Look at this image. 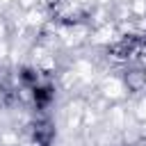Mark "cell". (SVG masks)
I'll use <instances>...</instances> for the list:
<instances>
[{"label": "cell", "instance_id": "cell-1", "mask_svg": "<svg viewBox=\"0 0 146 146\" xmlns=\"http://www.w3.org/2000/svg\"><path fill=\"white\" fill-rule=\"evenodd\" d=\"M34 98H36L39 105L48 103V100H50V89H36V91H34Z\"/></svg>", "mask_w": 146, "mask_h": 146}]
</instances>
